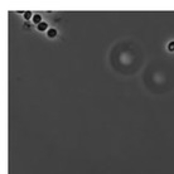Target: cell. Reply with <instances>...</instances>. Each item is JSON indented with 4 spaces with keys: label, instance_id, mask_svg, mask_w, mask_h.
Masks as SVG:
<instances>
[{
    "label": "cell",
    "instance_id": "obj_2",
    "mask_svg": "<svg viewBox=\"0 0 174 174\" xmlns=\"http://www.w3.org/2000/svg\"><path fill=\"white\" fill-rule=\"evenodd\" d=\"M38 30L39 32H43V30H46V29H48V24L47 23H44V21H42L40 24H38Z\"/></svg>",
    "mask_w": 174,
    "mask_h": 174
},
{
    "label": "cell",
    "instance_id": "obj_5",
    "mask_svg": "<svg viewBox=\"0 0 174 174\" xmlns=\"http://www.w3.org/2000/svg\"><path fill=\"white\" fill-rule=\"evenodd\" d=\"M168 49H169L170 52L174 51V42H170V43L168 44Z\"/></svg>",
    "mask_w": 174,
    "mask_h": 174
},
{
    "label": "cell",
    "instance_id": "obj_1",
    "mask_svg": "<svg viewBox=\"0 0 174 174\" xmlns=\"http://www.w3.org/2000/svg\"><path fill=\"white\" fill-rule=\"evenodd\" d=\"M47 35L49 37V38H54V37L57 35V30H55L54 28H49L47 30Z\"/></svg>",
    "mask_w": 174,
    "mask_h": 174
},
{
    "label": "cell",
    "instance_id": "obj_3",
    "mask_svg": "<svg viewBox=\"0 0 174 174\" xmlns=\"http://www.w3.org/2000/svg\"><path fill=\"white\" fill-rule=\"evenodd\" d=\"M33 21H34L35 24H40L42 23V17H40L39 14H35V15L33 17Z\"/></svg>",
    "mask_w": 174,
    "mask_h": 174
},
{
    "label": "cell",
    "instance_id": "obj_4",
    "mask_svg": "<svg viewBox=\"0 0 174 174\" xmlns=\"http://www.w3.org/2000/svg\"><path fill=\"white\" fill-rule=\"evenodd\" d=\"M32 17H33V14L30 12H25L24 13V18H25V19H30Z\"/></svg>",
    "mask_w": 174,
    "mask_h": 174
}]
</instances>
